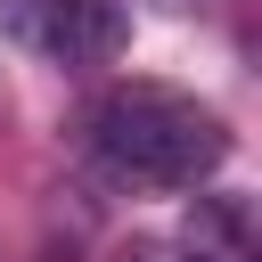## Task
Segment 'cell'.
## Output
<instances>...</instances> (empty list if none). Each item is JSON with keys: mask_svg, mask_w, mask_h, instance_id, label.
Wrapping results in <instances>:
<instances>
[{"mask_svg": "<svg viewBox=\"0 0 262 262\" xmlns=\"http://www.w3.org/2000/svg\"><path fill=\"white\" fill-rule=\"evenodd\" d=\"M90 147L123 180H147V188H196L229 156L221 123L196 98H172V90H115V98H98L90 106Z\"/></svg>", "mask_w": 262, "mask_h": 262, "instance_id": "6da1fadb", "label": "cell"}, {"mask_svg": "<svg viewBox=\"0 0 262 262\" xmlns=\"http://www.w3.org/2000/svg\"><path fill=\"white\" fill-rule=\"evenodd\" d=\"M0 33L57 66H106L123 49L115 0H0Z\"/></svg>", "mask_w": 262, "mask_h": 262, "instance_id": "7a4b0ae2", "label": "cell"}, {"mask_svg": "<svg viewBox=\"0 0 262 262\" xmlns=\"http://www.w3.org/2000/svg\"><path fill=\"white\" fill-rule=\"evenodd\" d=\"M180 254L188 262H254V213L246 196H196L180 221Z\"/></svg>", "mask_w": 262, "mask_h": 262, "instance_id": "3957f363", "label": "cell"}, {"mask_svg": "<svg viewBox=\"0 0 262 262\" xmlns=\"http://www.w3.org/2000/svg\"><path fill=\"white\" fill-rule=\"evenodd\" d=\"M156 8H188V0H156Z\"/></svg>", "mask_w": 262, "mask_h": 262, "instance_id": "277c9868", "label": "cell"}]
</instances>
